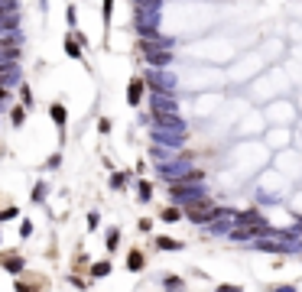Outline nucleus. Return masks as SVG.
I'll return each instance as SVG.
<instances>
[{
  "instance_id": "8",
  "label": "nucleus",
  "mask_w": 302,
  "mask_h": 292,
  "mask_svg": "<svg viewBox=\"0 0 302 292\" xmlns=\"http://www.w3.org/2000/svg\"><path fill=\"white\" fill-rule=\"evenodd\" d=\"M108 273H111L108 263H94V267H91V276H108Z\"/></svg>"
},
{
  "instance_id": "12",
  "label": "nucleus",
  "mask_w": 302,
  "mask_h": 292,
  "mask_svg": "<svg viewBox=\"0 0 302 292\" xmlns=\"http://www.w3.org/2000/svg\"><path fill=\"white\" fill-rule=\"evenodd\" d=\"M10 120H13V123H16V127H20V123H23V108H16V111H13V114H10Z\"/></svg>"
},
{
  "instance_id": "13",
  "label": "nucleus",
  "mask_w": 302,
  "mask_h": 292,
  "mask_svg": "<svg viewBox=\"0 0 302 292\" xmlns=\"http://www.w3.org/2000/svg\"><path fill=\"white\" fill-rule=\"evenodd\" d=\"M20 234H23V237L33 234V224H30V221H23V224H20Z\"/></svg>"
},
{
  "instance_id": "7",
  "label": "nucleus",
  "mask_w": 302,
  "mask_h": 292,
  "mask_svg": "<svg viewBox=\"0 0 302 292\" xmlns=\"http://www.w3.org/2000/svg\"><path fill=\"white\" fill-rule=\"evenodd\" d=\"M65 52H68L72 59H78V56H82V52H78V42H75V36H72V39H65Z\"/></svg>"
},
{
  "instance_id": "10",
  "label": "nucleus",
  "mask_w": 302,
  "mask_h": 292,
  "mask_svg": "<svg viewBox=\"0 0 302 292\" xmlns=\"http://www.w3.org/2000/svg\"><path fill=\"white\" fill-rule=\"evenodd\" d=\"M20 101L26 104V108H30V104H33V91H30V88H23V91H20Z\"/></svg>"
},
{
  "instance_id": "6",
  "label": "nucleus",
  "mask_w": 302,
  "mask_h": 292,
  "mask_svg": "<svg viewBox=\"0 0 302 292\" xmlns=\"http://www.w3.org/2000/svg\"><path fill=\"white\" fill-rule=\"evenodd\" d=\"M4 263H7V270H10V273H20L23 270V260H16V256H7Z\"/></svg>"
},
{
  "instance_id": "1",
  "label": "nucleus",
  "mask_w": 302,
  "mask_h": 292,
  "mask_svg": "<svg viewBox=\"0 0 302 292\" xmlns=\"http://www.w3.org/2000/svg\"><path fill=\"white\" fill-rule=\"evenodd\" d=\"M189 218H192V221H198V224H205V221L215 218V208H211V201H208V198H195L192 205H189Z\"/></svg>"
},
{
  "instance_id": "11",
  "label": "nucleus",
  "mask_w": 302,
  "mask_h": 292,
  "mask_svg": "<svg viewBox=\"0 0 302 292\" xmlns=\"http://www.w3.org/2000/svg\"><path fill=\"white\" fill-rule=\"evenodd\" d=\"M163 221H179V211H175V208H166V211H163Z\"/></svg>"
},
{
  "instance_id": "14",
  "label": "nucleus",
  "mask_w": 302,
  "mask_h": 292,
  "mask_svg": "<svg viewBox=\"0 0 302 292\" xmlns=\"http://www.w3.org/2000/svg\"><path fill=\"white\" fill-rule=\"evenodd\" d=\"M7 101V85H0V104Z\"/></svg>"
},
{
  "instance_id": "5",
  "label": "nucleus",
  "mask_w": 302,
  "mask_h": 292,
  "mask_svg": "<svg viewBox=\"0 0 302 292\" xmlns=\"http://www.w3.org/2000/svg\"><path fill=\"white\" fill-rule=\"evenodd\" d=\"M127 267H130V270H140V267H143V256H140L137 250H133V253L127 256Z\"/></svg>"
},
{
  "instance_id": "2",
  "label": "nucleus",
  "mask_w": 302,
  "mask_h": 292,
  "mask_svg": "<svg viewBox=\"0 0 302 292\" xmlns=\"http://www.w3.org/2000/svg\"><path fill=\"white\" fill-rule=\"evenodd\" d=\"M20 23V16H16V7L10 0H0V30H13V26Z\"/></svg>"
},
{
  "instance_id": "4",
  "label": "nucleus",
  "mask_w": 302,
  "mask_h": 292,
  "mask_svg": "<svg viewBox=\"0 0 302 292\" xmlns=\"http://www.w3.org/2000/svg\"><path fill=\"white\" fill-rule=\"evenodd\" d=\"M52 120H56L59 123V127H65V108H62V104H52Z\"/></svg>"
},
{
  "instance_id": "9",
  "label": "nucleus",
  "mask_w": 302,
  "mask_h": 292,
  "mask_svg": "<svg viewBox=\"0 0 302 292\" xmlns=\"http://www.w3.org/2000/svg\"><path fill=\"white\" fill-rule=\"evenodd\" d=\"M156 247H163V250H175L179 244H175V241H169V237H159V241H156Z\"/></svg>"
},
{
  "instance_id": "3",
  "label": "nucleus",
  "mask_w": 302,
  "mask_h": 292,
  "mask_svg": "<svg viewBox=\"0 0 302 292\" xmlns=\"http://www.w3.org/2000/svg\"><path fill=\"white\" fill-rule=\"evenodd\" d=\"M140 91H143V82H140V78H137V82H130V91H127V101H130V104H137V101H140Z\"/></svg>"
}]
</instances>
